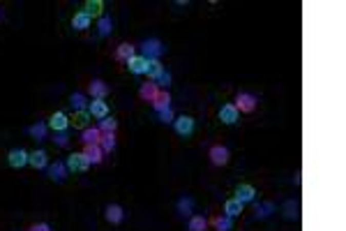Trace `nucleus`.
<instances>
[{"instance_id": "f257e3e1", "label": "nucleus", "mask_w": 346, "mask_h": 231, "mask_svg": "<svg viewBox=\"0 0 346 231\" xmlns=\"http://www.w3.org/2000/svg\"><path fill=\"white\" fill-rule=\"evenodd\" d=\"M233 106L238 109V113H254L256 106H258V100H256V95H252V92H238Z\"/></svg>"}, {"instance_id": "f03ea898", "label": "nucleus", "mask_w": 346, "mask_h": 231, "mask_svg": "<svg viewBox=\"0 0 346 231\" xmlns=\"http://www.w3.org/2000/svg\"><path fill=\"white\" fill-rule=\"evenodd\" d=\"M141 51H143V58H148V60H159L161 55H164L166 46L161 44L157 37H150V40H146V42L141 44Z\"/></svg>"}, {"instance_id": "7ed1b4c3", "label": "nucleus", "mask_w": 346, "mask_h": 231, "mask_svg": "<svg viewBox=\"0 0 346 231\" xmlns=\"http://www.w3.org/2000/svg\"><path fill=\"white\" fill-rule=\"evenodd\" d=\"M65 166H67L69 174H86V171L90 169V162H88V157L83 155V152H72V155L65 160Z\"/></svg>"}, {"instance_id": "20e7f679", "label": "nucleus", "mask_w": 346, "mask_h": 231, "mask_svg": "<svg viewBox=\"0 0 346 231\" xmlns=\"http://www.w3.org/2000/svg\"><path fill=\"white\" fill-rule=\"evenodd\" d=\"M208 157H210V162L215 166H226L231 162V150L226 146H212L208 150Z\"/></svg>"}, {"instance_id": "39448f33", "label": "nucleus", "mask_w": 346, "mask_h": 231, "mask_svg": "<svg viewBox=\"0 0 346 231\" xmlns=\"http://www.w3.org/2000/svg\"><path fill=\"white\" fill-rule=\"evenodd\" d=\"M235 201H240L245 206V203H252L254 199H256V187H254V185H249V183H240L238 187H235Z\"/></svg>"}, {"instance_id": "423d86ee", "label": "nucleus", "mask_w": 346, "mask_h": 231, "mask_svg": "<svg viewBox=\"0 0 346 231\" xmlns=\"http://www.w3.org/2000/svg\"><path fill=\"white\" fill-rule=\"evenodd\" d=\"M28 155H30V152L23 150V148H12V150L7 152V164L12 166V169H23V166L28 164Z\"/></svg>"}, {"instance_id": "0eeeda50", "label": "nucleus", "mask_w": 346, "mask_h": 231, "mask_svg": "<svg viewBox=\"0 0 346 231\" xmlns=\"http://www.w3.org/2000/svg\"><path fill=\"white\" fill-rule=\"evenodd\" d=\"M46 127L53 129L55 134H58V132H67V127H69L67 113H63V111H55V113H51V118H49V123H46Z\"/></svg>"}, {"instance_id": "6e6552de", "label": "nucleus", "mask_w": 346, "mask_h": 231, "mask_svg": "<svg viewBox=\"0 0 346 231\" xmlns=\"http://www.w3.org/2000/svg\"><path fill=\"white\" fill-rule=\"evenodd\" d=\"M173 129L175 134H180V137H189V134L194 132V118L192 116H178V118L173 120Z\"/></svg>"}, {"instance_id": "1a4fd4ad", "label": "nucleus", "mask_w": 346, "mask_h": 231, "mask_svg": "<svg viewBox=\"0 0 346 231\" xmlns=\"http://www.w3.org/2000/svg\"><path fill=\"white\" fill-rule=\"evenodd\" d=\"M104 217L109 224H120V222L125 220V210L123 206H118V203H109V206L104 208Z\"/></svg>"}, {"instance_id": "9d476101", "label": "nucleus", "mask_w": 346, "mask_h": 231, "mask_svg": "<svg viewBox=\"0 0 346 231\" xmlns=\"http://www.w3.org/2000/svg\"><path fill=\"white\" fill-rule=\"evenodd\" d=\"M88 92L92 95V100H104V97L109 95V86H106L101 79H92V81L88 83Z\"/></svg>"}, {"instance_id": "9b49d317", "label": "nucleus", "mask_w": 346, "mask_h": 231, "mask_svg": "<svg viewBox=\"0 0 346 231\" xmlns=\"http://www.w3.org/2000/svg\"><path fill=\"white\" fill-rule=\"evenodd\" d=\"M88 113L92 116V118H106L109 116V102L104 100H92L90 104H88Z\"/></svg>"}, {"instance_id": "f8f14e48", "label": "nucleus", "mask_w": 346, "mask_h": 231, "mask_svg": "<svg viewBox=\"0 0 346 231\" xmlns=\"http://www.w3.org/2000/svg\"><path fill=\"white\" fill-rule=\"evenodd\" d=\"M28 164H30L32 169H46V166H49V152L46 150H32L30 155H28Z\"/></svg>"}, {"instance_id": "ddd939ff", "label": "nucleus", "mask_w": 346, "mask_h": 231, "mask_svg": "<svg viewBox=\"0 0 346 231\" xmlns=\"http://www.w3.org/2000/svg\"><path fill=\"white\" fill-rule=\"evenodd\" d=\"M219 120L224 125H235L240 120V113H238V109H235L233 104H224L219 109Z\"/></svg>"}, {"instance_id": "4468645a", "label": "nucleus", "mask_w": 346, "mask_h": 231, "mask_svg": "<svg viewBox=\"0 0 346 231\" xmlns=\"http://www.w3.org/2000/svg\"><path fill=\"white\" fill-rule=\"evenodd\" d=\"M49 169V178L51 180H55V183H63L65 178H67V166H65V162H53V164H49L46 166Z\"/></svg>"}, {"instance_id": "2eb2a0df", "label": "nucleus", "mask_w": 346, "mask_h": 231, "mask_svg": "<svg viewBox=\"0 0 346 231\" xmlns=\"http://www.w3.org/2000/svg\"><path fill=\"white\" fill-rule=\"evenodd\" d=\"M83 155L88 157L90 164H101V160H104V150L99 148V143H90V146H86L83 148Z\"/></svg>"}, {"instance_id": "dca6fc26", "label": "nucleus", "mask_w": 346, "mask_h": 231, "mask_svg": "<svg viewBox=\"0 0 346 231\" xmlns=\"http://www.w3.org/2000/svg\"><path fill=\"white\" fill-rule=\"evenodd\" d=\"M83 14H88L90 18H101L104 16V3L101 0H88L83 5Z\"/></svg>"}, {"instance_id": "f3484780", "label": "nucleus", "mask_w": 346, "mask_h": 231, "mask_svg": "<svg viewBox=\"0 0 346 231\" xmlns=\"http://www.w3.org/2000/svg\"><path fill=\"white\" fill-rule=\"evenodd\" d=\"M150 104H152V109H155L157 113L171 109V95H169V90H159V92H157V97L150 102Z\"/></svg>"}, {"instance_id": "a211bd4d", "label": "nucleus", "mask_w": 346, "mask_h": 231, "mask_svg": "<svg viewBox=\"0 0 346 231\" xmlns=\"http://www.w3.org/2000/svg\"><path fill=\"white\" fill-rule=\"evenodd\" d=\"M127 67L132 74H136V76H141V74H146V67H148V60L143 58V55H132V58L127 60Z\"/></svg>"}, {"instance_id": "6ab92c4d", "label": "nucleus", "mask_w": 346, "mask_h": 231, "mask_svg": "<svg viewBox=\"0 0 346 231\" xmlns=\"http://www.w3.org/2000/svg\"><path fill=\"white\" fill-rule=\"evenodd\" d=\"M157 92H159V88H157L155 81L150 83H141V88H138V97H141L143 102H152L157 97Z\"/></svg>"}, {"instance_id": "aec40b11", "label": "nucleus", "mask_w": 346, "mask_h": 231, "mask_svg": "<svg viewBox=\"0 0 346 231\" xmlns=\"http://www.w3.org/2000/svg\"><path fill=\"white\" fill-rule=\"evenodd\" d=\"M90 118H92V116L88 113V109H81V111H76V113H74V118L69 120V125H74L76 129H86L88 125H90Z\"/></svg>"}, {"instance_id": "412c9836", "label": "nucleus", "mask_w": 346, "mask_h": 231, "mask_svg": "<svg viewBox=\"0 0 346 231\" xmlns=\"http://www.w3.org/2000/svg\"><path fill=\"white\" fill-rule=\"evenodd\" d=\"M90 21H92V18L88 16V14L76 12L72 16V28H74V30H78V32H83V30H88V28H90Z\"/></svg>"}, {"instance_id": "4be33fe9", "label": "nucleus", "mask_w": 346, "mask_h": 231, "mask_svg": "<svg viewBox=\"0 0 346 231\" xmlns=\"http://www.w3.org/2000/svg\"><path fill=\"white\" fill-rule=\"evenodd\" d=\"M99 139H101V132L97 127H86L81 132V141H83V146H90V143H99Z\"/></svg>"}, {"instance_id": "5701e85b", "label": "nucleus", "mask_w": 346, "mask_h": 231, "mask_svg": "<svg viewBox=\"0 0 346 231\" xmlns=\"http://www.w3.org/2000/svg\"><path fill=\"white\" fill-rule=\"evenodd\" d=\"M134 49H136L134 44H127V42H123V44L115 49V60H123V63H127L132 55H136V53H134Z\"/></svg>"}, {"instance_id": "b1692460", "label": "nucleus", "mask_w": 346, "mask_h": 231, "mask_svg": "<svg viewBox=\"0 0 346 231\" xmlns=\"http://www.w3.org/2000/svg\"><path fill=\"white\" fill-rule=\"evenodd\" d=\"M99 148L104 152H113L115 150V132H101Z\"/></svg>"}, {"instance_id": "393cba45", "label": "nucleus", "mask_w": 346, "mask_h": 231, "mask_svg": "<svg viewBox=\"0 0 346 231\" xmlns=\"http://www.w3.org/2000/svg\"><path fill=\"white\" fill-rule=\"evenodd\" d=\"M242 208H245V206H242L240 201H235V199H229V201L224 203V215L233 220V217H238L240 213H242Z\"/></svg>"}, {"instance_id": "a878e982", "label": "nucleus", "mask_w": 346, "mask_h": 231, "mask_svg": "<svg viewBox=\"0 0 346 231\" xmlns=\"http://www.w3.org/2000/svg\"><path fill=\"white\" fill-rule=\"evenodd\" d=\"M187 229L189 231H206L208 229V220L203 215H189Z\"/></svg>"}, {"instance_id": "bb28decb", "label": "nucleus", "mask_w": 346, "mask_h": 231, "mask_svg": "<svg viewBox=\"0 0 346 231\" xmlns=\"http://www.w3.org/2000/svg\"><path fill=\"white\" fill-rule=\"evenodd\" d=\"M148 60V58H146ZM164 72V65H161V60H148V67H146V74L150 81H155L159 74Z\"/></svg>"}, {"instance_id": "cd10ccee", "label": "nucleus", "mask_w": 346, "mask_h": 231, "mask_svg": "<svg viewBox=\"0 0 346 231\" xmlns=\"http://www.w3.org/2000/svg\"><path fill=\"white\" fill-rule=\"evenodd\" d=\"M277 210V206L272 201H263L256 206V220H266V217H270L272 213Z\"/></svg>"}, {"instance_id": "c85d7f7f", "label": "nucleus", "mask_w": 346, "mask_h": 231, "mask_svg": "<svg viewBox=\"0 0 346 231\" xmlns=\"http://www.w3.org/2000/svg\"><path fill=\"white\" fill-rule=\"evenodd\" d=\"M175 208H178V213H180L182 217H189V215H192V210H194V199H189V197L178 199Z\"/></svg>"}, {"instance_id": "c756f323", "label": "nucleus", "mask_w": 346, "mask_h": 231, "mask_svg": "<svg viewBox=\"0 0 346 231\" xmlns=\"http://www.w3.org/2000/svg\"><path fill=\"white\" fill-rule=\"evenodd\" d=\"M281 210H284V217H286V220H298L300 206H298V201H293V199H291V201L284 203V208H281Z\"/></svg>"}, {"instance_id": "7c9ffc66", "label": "nucleus", "mask_w": 346, "mask_h": 231, "mask_svg": "<svg viewBox=\"0 0 346 231\" xmlns=\"http://www.w3.org/2000/svg\"><path fill=\"white\" fill-rule=\"evenodd\" d=\"M46 123H35V125H30V127H28V134H30V137H35L37 141H42V139H46Z\"/></svg>"}, {"instance_id": "2f4dec72", "label": "nucleus", "mask_w": 346, "mask_h": 231, "mask_svg": "<svg viewBox=\"0 0 346 231\" xmlns=\"http://www.w3.org/2000/svg\"><path fill=\"white\" fill-rule=\"evenodd\" d=\"M212 226H215L217 231H231V229H233V222H231V217L219 215V217H215V220H212Z\"/></svg>"}, {"instance_id": "473e14b6", "label": "nucleus", "mask_w": 346, "mask_h": 231, "mask_svg": "<svg viewBox=\"0 0 346 231\" xmlns=\"http://www.w3.org/2000/svg\"><path fill=\"white\" fill-rule=\"evenodd\" d=\"M99 132H115L118 129V120L113 118V116H106V118H101L99 120Z\"/></svg>"}, {"instance_id": "72a5a7b5", "label": "nucleus", "mask_w": 346, "mask_h": 231, "mask_svg": "<svg viewBox=\"0 0 346 231\" xmlns=\"http://www.w3.org/2000/svg\"><path fill=\"white\" fill-rule=\"evenodd\" d=\"M97 30H99V35H101V37L111 35V30H113V21H111L109 16H101V18H99V23H97Z\"/></svg>"}, {"instance_id": "f704fd0d", "label": "nucleus", "mask_w": 346, "mask_h": 231, "mask_svg": "<svg viewBox=\"0 0 346 231\" xmlns=\"http://www.w3.org/2000/svg\"><path fill=\"white\" fill-rule=\"evenodd\" d=\"M69 104H72L76 111H81L83 106H86V97H83V92H72V95H69Z\"/></svg>"}, {"instance_id": "c9c22d12", "label": "nucleus", "mask_w": 346, "mask_h": 231, "mask_svg": "<svg viewBox=\"0 0 346 231\" xmlns=\"http://www.w3.org/2000/svg\"><path fill=\"white\" fill-rule=\"evenodd\" d=\"M155 83H157V88H164V90H166V88L171 86V74H169V72H166V69H164V72H161L159 76L155 79Z\"/></svg>"}, {"instance_id": "e433bc0d", "label": "nucleus", "mask_w": 346, "mask_h": 231, "mask_svg": "<svg viewBox=\"0 0 346 231\" xmlns=\"http://www.w3.org/2000/svg\"><path fill=\"white\" fill-rule=\"evenodd\" d=\"M157 116H159V120H161V123H173V120H175V113H173V109H166V111H161V113H157Z\"/></svg>"}, {"instance_id": "4c0bfd02", "label": "nucleus", "mask_w": 346, "mask_h": 231, "mask_svg": "<svg viewBox=\"0 0 346 231\" xmlns=\"http://www.w3.org/2000/svg\"><path fill=\"white\" fill-rule=\"evenodd\" d=\"M53 141L58 143L60 148H65V146H67V143H69V137H67V132H58V134H55V139H53Z\"/></svg>"}, {"instance_id": "58836bf2", "label": "nucleus", "mask_w": 346, "mask_h": 231, "mask_svg": "<svg viewBox=\"0 0 346 231\" xmlns=\"http://www.w3.org/2000/svg\"><path fill=\"white\" fill-rule=\"evenodd\" d=\"M28 231H51V226L46 224V222H37V224H30Z\"/></svg>"}]
</instances>
